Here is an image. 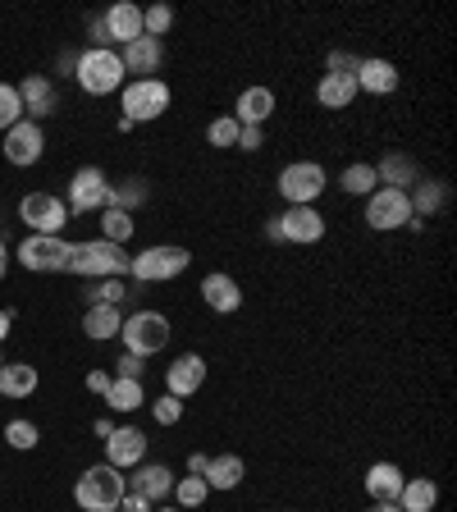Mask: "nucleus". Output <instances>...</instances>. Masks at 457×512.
Masks as SVG:
<instances>
[{"label": "nucleus", "mask_w": 457, "mask_h": 512, "mask_svg": "<svg viewBox=\"0 0 457 512\" xmlns=\"http://www.w3.org/2000/svg\"><path fill=\"white\" fill-rule=\"evenodd\" d=\"M128 494V476H119V467L101 462V467H87L74 485V503L83 512H119Z\"/></svg>", "instance_id": "f257e3e1"}, {"label": "nucleus", "mask_w": 457, "mask_h": 512, "mask_svg": "<svg viewBox=\"0 0 457 512\" xmlns=\"http://www.w3.org/2000/svg\"><path fill=\"white\" fill-rule=\"evenodd\" d=\"M69 275L83 279H119L128 275V252L119 243H106V238H87V243L69 247Z\"/></svg>", "instance_id": "f03ea898"}, {"label": "nucleus", "mask_w": 457, "mask_h": 512, "mask_svg": "<svg viewBox=\"0 0 457 512\" xmlns=\"http://www.w3.org/2000/svg\"><path fill=\"white\" fill-rule=\"evenodd\" d=\"M74 78L78 87H83L87 96H110V92H124L128 74H124V60H119V51H92L87 46L83 55H78L74 64Z\"/></svg>", "instance_id": "7ed1b4c3"}, {"label": "nucleus", "mask_w": 457, "mask_h": 512, "mask_svg": "<svg viewBox=\"0 0 457 512\" xmlns=\"http://www.w3.org/2000/svg\"><path fill=\"white\" fill-rule=\"evenodd\" d=\"M188 266H192V252L188 247H174V243H156V247H147V252L128 256L133 284H165V279H179Z\"/></svg>", "instance_id": "20e7f679"}, {"label": "nucleus", "mask_w": 457, "mask_h": 512, "mask_svg": "<svg viewBox=\"0 0 457 512\" xmlns=\"http://www.w3.org/2000/svg\"><path fill=\"white\" fill-rule=\"evenodd\" d=\"M170 101H174V92L165 78H133L119 92V106H124L128 124H151V119H160L170 110Z\"/></svg>", "instance_id": "39448f33"}, {"label": "nucleus", "mask_w": 457, "mask_h": 512, "mask_svg": "<svg viewBox=\"0 0 457 512\" xmlns=\"http://www.w3.org/2000/svg\"><path fill=\"white\" fill-rule=\"evenodd\" d=\"M325 183H330V174H325V165L320 160H293V165H284L275 179L279 197H284L288 206H311L325 192Z\"/></svg>", "instance_id": "423d86ee"}, {"label": "nucleus", "mask_w": 457, "mask_h": 512, "mask_svg": "<svg viewBox=\"0 0 457 512\" xmlns=\"http://www.w3.org/2000/svg\"><path fill=\"white\" fill-rule=\"evenodd\" d=\"M170 320L160 316V311H133V316L124 320V330H119V339H124V352H138V357H156V352L170 348Z\"/></svg>", "instance_id": "0eeeda50"}, {"label": "nucleus", "mask_w": 457, "mask_h": 512, "mask_svg": "<svg viewBox=\"0 0 457 512\" xmlns=\"http://www.w3.org/2000/svg\"><path fill=\"white\" fill-rule=\"evenodd\" d=\"M266 238L270 243H298V247H311L325 238V215L316 206H288L284 215L266 224Z\"/></svg>", "instance_id": "6e6552de"}, {"label": "nucleus", "mask_w": 457, "mask_h": 512, "mask_svg": "<svg viewBox=\"0 0 457 512\" xmlns=\"http://www.w3.org/2000/svg\"><path fill=\"white\" fill-rule=\"evenodd\" d=\"M69 247L74 243H64L60 234H28L14 256H19V266L32 270V275H60L69 266Z\"/></svg>", "instance_id": "1a4fd4ad"}, {"label": "nucleus", "mask_w": 457, "mask_h": 512, "mask_svg": "<svg viewBox=\"0 0 457 512\" xmlns=\"http://www.w3.org/2000/svg\"><path fill=\"white\" fill-rule=\"evenodd\" d=\"M69 215H87V211H106L110 206V179L101 165H83V170L69 179Z\"/></svg>", "instance_id": "9d476101"}, {"label": "nucleus", "mask_w": 457, "mask_h": 512, "mask_svg": "<svg viewBox=\"0 0 457 512\" xmlns=\"http://www.w3.org/2000/svg\"><path fill=\"white\" fill-rule=\"evenodd\" d=\"M412 220V202H407V192L398 188H375L366 197V224H371L375 234H394V229H407Z\"/></svg>", "instance_id": "9b49d317"}, {"label": "nucleus", "mask_w": 457, "mask_h": 512, "mask_svg": "<svg viewBox=\"0 0 457 512\" xmlns=\"http://www.w3.org/2000/svg\"><path fill=\"white\" fill-rule=\"evenodd\" d=\"M19 220L28 224V234H60L69 224V206L55 192H28L19 202Z\"/></svg>", "instance_id": "f8f14e48"}, {"label": "nucleus", "mask_w": 457, "mask_h": 512, "mask_svg": "<svg viewBox=\"0 0 457 512\" xmlns=\"http://www.w3.org/2000/svg\"><path fill=\"white\" fill-rule=\"evenodd\" d=\"M5 160H10V165H23V170H28V165H37V160L46 156V133H42V124H32L28 115L19 119V124L14 128H5Z\"/></svg>", "instance_id": "ddd939ff"}, {"label": "nucleus", "mask_w": 457, "mask_h": 512, "mask_svg": "<svg viewBox=\"0 0 457 512\" xmlns=\"http://www.w3.org/2000/svg\"><path fill=\"white\" fill-rule=\"evenodd\" d=\"M202 384H206V362L197 357V352H179V357L170 362V371H165V394L192 398Z\"/></svg>", "instance_id": "4468645a"}, {"label": "nucleus", "mask_w": 457, "mask_h": 512, "mask_svg": "<svg viewBox=\"0 0 457 512\" xmlns=\"http://www.w3.org/2000/svg\"><path fill=\"white\" fill-rule=\"evenodd\" d=\"M106 462L119 471L147 462V435H142L138 426H115V435L106 439Z\"/></svg>", "instance_id": "2eb2a0df"}, {"label": "nucleus", "mask_w": 457, "mask_h": 512, "mask_svg": "<svg viewBox=\"0 0 457 512\" xmlns=\"http://www.w3.org/2000/svg\"><path fill=\"white\" fill-rule=\"evenodd\" d=\"M403 485H407V476H403L398 462H371L366 476H362V490H366V499L371 503H398Z\"/></svg>", "instance_id": "dca6fc26"}, {"label": "nucleus", "mask_w": 457, "mask_h": 512, "mask_svg": "<svg viewBox=\"0 0 457 512\" xmlns=\"http://www.w3.org/2000/svg\"><path fill=\"white\" fill-rule=\"evenodd\" d=\"M128 490L142 494L147 503H160L174 494V471L165 467V462H138L133 467V476H128Z\"/></svg>", "instance_id": "f3484780"}, {"label": "nucleus", "mask_w": 457, "mask_h": 512, "mask_svg": "<svg viewBox=\"0 0 457 512\" xmlns=\"http://www.w3.org/2000/svg\"><path fill=\"white\" fill-rule=\"evenodd\" d=\"M202 302L215 311V316H234L243 307V288H238L234 275H224V270H211L202 279Z\"/></svg>", "instance_id": "a211bd4d"}, {"label": "nucleus", "mask_w": 457, "mask_h": 512, "mask_svg": "<svg viewBox=\"0 0 457 512\" xmlns=\"http://www.w3.org/2000/svg\"><path fill=\"white\" fill-rule=\"evenodd\" d=\"M119 60H124V74L156 78V69L165 64V42H156V37H138V42H128L124 51H119Z\"/></svg>", "instance_id": "6ab92c4d"}, {"label": "nucleus", "mask_w": 457, "mask_h": 512, "mask_svg": "<svg viewBox=\"0 0 457 512\" xmlns=\"http://www.w3.org/2000/svg\"><path fill=\"white\" fill-rule=\"evenodd\" d=\"M19 101H23V110H28V119L37 124V119H46V115H55V106H60V96H55V83L46 74H28L19 83Z\"/></svg>", "instance_id": "aec40b11"}, {"label": "nucleus", "mask_w": 457, "mask_h": 512, "mask_svg": "<svg viewBox=\"0 0 457 512\" xmlns=\"http://www.w3.org/2000/svg\"><path fill=\"white\" fill-rule=\"evenodd\" d=\"M101 19H106L110 46H128V42H138V37H142V10L133 5V0H115Z\"/></svg>", "instance_id": "412c9836"}, {"label": "nucleus", "mask_w": 457, "mask_h": 512, "mask_svg": "<svg viewBox=\"0 0 457 512\" xmlns=\"http://www.w3.org/2000/svg\"><path fill=\"white\" fill-rule=\"evenodd\" d=\"M357 92H371V96H389V92H398V69H394V60L366 55V60L357 64Z\"/></svg>", "instance_id": "4be33fe9"}, {"label": "nucleus", "mask_w": 457, "mask_h": 512, "mask_svg": "<svg viewBox=\"0 0 457 512\" xmlns=\"http://www.w3.org/2000/svg\"><path fill=\"white\" fill-rule=\"evenodd\" d=\"M375 179H380L384 188L407 192L412 183H421V170H416V160L407 156V151H384L380 165H375Z\"/></svg>", "instance_id": "5701e85b"}, {"label": "nucleus", "mask_w": 457, "mask_h": 512, "mask_svg": "<svg viewBox=\"0 0 457 512\" xmlns=\"http://www.w3.org/2000/svg\"><path fill=\"white\" fill-rule=\"evenodd\" d=\"M275 115V92L270 87H243L234 101V119L238 124H256V128H266V119Z\"/></svg>", "instance_id": "b1692460"}, {"label": "nucleus", "mask_w": 457, "mask_h": 512, "mask_svg": "<svg viewBox=\"0 0 457 512\" xmlns=\"http://www.w3.org/2000/svg\"><path fill=\"white\" fill-rule=\"evenodd\" d=\"M37 384H42L37 366H28V362H5V366H0V398L23 403V398L37 394Z\"/></svg>", "instance_id": "393cba45"}, {"label": "nucleus", "mask_w": 457, "mask_h": 512, "mask_svg": "<svg viewBox=\"0 0 457 512\" xmlns=\"http://www.w3.org/2000/svg\"><path fill=\"white\" fill-rule=\"evenodd\" d=\"M243 476H247V462L238 458V453H215L211 467H206V490L229 494L243 485Z\"/></svg>", "instance_id": "a878e982"}, {"label": "nucleus", "mask_w": 457, "mask_h": 512, "mask_svg": "<svg viewBox=\"0 0 457 512\" xmlns=\"http://www.w3.org/2000/svg\"><path fill=\"white\" fill-rule=\"evenodd\" d=\"M407 202H412V215H416V220H426V215H439V211H444V202H448V183H439V179L412 183Z\"/></svg>", "instance_id": "bb28decb"}, {"label": "nucleus", "mask_w": 457, "mask_h": 512, "mask_svg": "<svg viewBox=\"0 0 457 512\" xmlns=\"http://www.w3.org/2000/svg\"><path fill=\"white\" fill-rule=\"evenodd\" d=\"M316 101L325 110H348L357 101V78H339V74H320L316 83Z\"/></svg>", "instance_id": "cd10ccee"}, {"label": "nucleus", "mask_w": 457, "mask_h": 512, "mask_svg": "<svg viewBox=\"0 0 457 512\" xmlns=\"http://www.w3.org/2000/svg\"><path fill=\"white\" fill-rule=\"evenodd\" d=\"M119 330H124V316H119V307H87L83 316V334L92 343H106V339H119Z\"/></svg>", "instance_id": "c85d7f7f"}, {"label": "nucleus", "mask_w": 457, "mask_h": 512, "mask_svg": "<svg viewBox=\"0 0 457 512\" xmlns=\"http://www.w3.org/2000/svg\"><path fill=\"white\" fill-rule=\"evenodd\" d=\"M398 508L403 512H435L439 508V485L430 476H412L398 494Z\"/></svg>", "instance_id": "c756f323"}, {"label": "nucleus", "mask_w": 457, "mask_h": 512, "mask_svg": "<svg viewBox=\"0 0 457 512\" xmlns=\"http://www.w3.org/2000/svg\"><path fill=\"white\" fill-rule=\"evenodd\" d=\"M147 403V389H142V380H110L106 389V407L110 412H138V407Z\"/></svg>", "instance_id": "7c9ffc66"}, {"label": "nucleus", "mask_w": 457, "mask_h": 512, "mask_svg": "<svg viewBox=\"0 0 457 512\" xmlns=\"http://www.w3.org/2000/svg\"><path fill=\"white\" fill-rule=\"evenodd\" d=\"M133 229H138V220H133L128 211H115V206H106V211H101V238H106V243L124 247L128 238H133Z\"/></svg>", "instance_id": "2f4dec72"}, {"label": "nucleus", "mask_w": 457, "mask_h": 512, "mask_svg": "<svg viewBox=\"0 0 457 512\" xmlns=\"http://www.w3.org/2000/svg\"><path fill=\"white\" fill-rule=\"evenodd\" d=\"M147 202V179H124V183H110V206L115 211H138V206Z\"/></svg>", "instance_id": "473e14b6"}, {"label": "nucleus", "mask_w": 457, "mask_h": 512, "mask_svg": "<svg viewBox=\"0 0 457 512\" xmlns=\"http://www.w3.org/2000/svg\"><path fill=\"white\" fill-rule=\"evenodd\" d=\"M339 188L348 192V197H371V192L380 188V179H375V165H348V170L339 174Z\"/></svg>", "instance_id": "72a5a7b5"}, {"label": "nucleus", "mask_w": 457, "mask_h": 512, "mask_svg": "<svg viewBox=\"0 0 457 512\" xmlns=\"http://www.w3.org/2000/svg\"><path fill=\"white\" fill-rule=\"evenodd\" d=\"M83 298H87V307H101V302H106V307H119V302L128 298V288L119 284V279H92V284L83 288Z\"/></svg>", "instance_id": "f704fd0d"}, {"label": "nucleus", "mask_w": 457, "mask_h": 512, "mask_svg": "<svg viewBox=\"0 0 457 512\" xmlns=\"http://www.w3.org/2000/svg\"><path fill=\"white\" fill-rule=\"evenodd\" d=\"M206 480L202 476H183V480H174V503H179V508H202L206 503Z\"/></svg>", "instance_id": "c9c22d12"}, {"label": "nucleus", "mask_w": 457, "mask_h": 512, "mask_svg": "<svg viewBox=\"0 0 457 512\" xmlns=\"http://www.w3.org/2000/svg\"><path fill=\"white\" fill-rule=\"evenodd\" d=\"M5 444L19 448V453H32V448L42 444V430L32 426V421H10V426H5Z\"/></svg>", "instance_id": "e433bc0d"}, {"label": "nucleus", "mask_w": 457, "mask_h": 512, "mask_svg": "<svg viewBox=\"0 0 457 512\" xmlns=\"http://www.w3.org/2000/svg\"><path fill=\"white\" fill-rule=\"evenodd\" d=\"M174 28V10L170 5H151V10H142V37H165V32Z\"/></svg>", "instance_id": "4c0bfd02"}, {"label": "nucleus", "mask_w": 457, "mask_h": 512, "mask_svg": "<svg viewBox=\"0 0 457 512\" xmlns=\"http://www.w3.org/2000/svg\"><path fill=\"white\" fill-rule=\"evenodd\" d=\"M206 142L211 147H238V119L234 115H220L206 124Z\"/></svg>", "instance_id": "58836bf2"}, {"label": "nucleus", "mask_w": 457, "mask_h": 512, "mask_svg": "<svg viewBox=\"0 0 457 512\" xmlns=\"http://www.w3.org/2000/svg\"><path fill=\"white\" fill-rule=\"evenodd\" d=\"M23 119V101H19V87L10 83H0V133L5 128H14Z\"/></svg>", "instance_id": "ea45409f"}, {"label": "nucleus", "mask_w": 457, "mask_h": 512, "mask_svg": "<svg viewBox=\"0 0 457 512\" xmlns=\"http://www.w3.org/2000/svg\"><path fill=\"white\" fill-rule=\"evenodd\" d=\"M151 416H156L160 426H179V421H183V398L160 394L156 403H151Z\"/></svg>", "instance_id": "a19ab883"}, {"label": "nucleus", "mask_w": 457, "mask_h": 512, "mask_svg": "<svg viewBox=\"0 0 457 512\" xmlns=\"http://www.w3.org/2000/svg\"><path fill=\"white\" fill-rule=\"evenodd\" d=\"M357 55L352 51H330V60H325V74H339V78H357Z\"/></svg>", "instance_id": "79ce46f5"}, {"label": "nucleus", "mask_w": 457, "mask_h": 512, "mask_svg": "<svg viewBox=\"0 0 457 512\" xmlns=\"http://www.w3.org/2000/svg\"><path fill=\"white\" fill-rule=\"evenodd\" d=\"M119 380H142V371H147V357H138V352H119Z\"/></svg>", "instance_id": "37998d69"}, {"label": "nucleus", "mask_w": 457, "mask_h": 512, "mask_svg": "<svg viewBox=\"0 0 457 512\" xmlns=\"http://www.w3.org/2000/svg\"><path fill=\"white\" fill-rule=\"evenodd\" d=\"M238 147H243V151H261V147H266V128L238 124Z\"/></svg>", "instance_id": "c03bdc74"}, {"label": "nucleus", "mask_w": 457, "mask_h": 512, "mask_svg": "<svg viewBox=\"0 0 457 512\" xmlns=\"http://www.w3.org/2000/svg\"><path fill=\"white\" fill-rule=\"evenodd\" d=\"M110 380H115V375H110V371H87V389H92V394H101V398H106Z\"/></svg>", "instance_id": "a18cd8bd"}, {"label": "nucleus", "mask_w": 457, "mask_h": 512, "mask_svg": "<svg viewBox=\"0 0 457 512\" xmlns=\"http://www.w3.org/2000/svg\"><path fill=\"white\" fill-rule=\"evenodd\" d=\"M151 508H156V503H147L142 494H133V490L124 494V503H119V512H151Z\"/></svg>", "instance_id": "49530a36"}, {"label": "nucleus", "mask_w": 457, "mask_h": 512, "mask_svg": "<svg viewBox=\"0 0 457 512\" xmlns=\"http://www.w3.org/2000/svg\"><path fill=\"white\" fill-rule=\"evenodd\" d=\"M206 467H211V458H206V453H192V458H188V476H202L206 480Z\"/></svg>", "instance_id": "de8ad7c7"}, {"label": "nucleus", "mask_w": 457, "mask_h": 512, "mask_svg": "<svg viewBox=\"0 0 457 512\" xmlns=\"http://www.w3.org/2000/svg\"><path fill=\"white\" fill-rule=\"evenodd\" d=\"M96 439H110V435H115V421H110V416H96Z\"/></svg>", "instance_id": "09e8293b"}, {"label": "nucleus", "mask_w": 457, "mask_h": 512, "mask_svg": "<svg viewBox=\"0 0 457 512\" xmlns=\"http://www.w3.org/2000/svg\"><path fill=\"white\" fill-rule=\"evenodd\" d=\"M10 311H5V307H0V343H5V339H10Z\"/></svg>", "instance_id": "8fccbe9b"}, {"label": "nucleus", "mask_w": 457, "mask_h": 512, "mask_svg": "<svg viewBox=\"0 0 457 512\" xmlns=\"http://www.w3.org/2000/svg\"><path fill=\"white\" fill-rule=\"evenodd\" d=\"M5 270H10V247H5V238H0V279H5Z\"/></svg>", "instance_id": "3c124183"}, {"label": "nucleus", "mask_w": 457, "mask_h": 512, "mask_svg": "<svg viewBox=\"0 0 457 512\" xmlns=\"http://www.w3.org/2000/svg\"><path fill=\"white\" fill-rule=\"evenodd\" d=\"M366 512H403V508H398V503H371Z\"/></svg>", "instance_id": "603ef678"}, {"label": "nucleus", "mask_w": 457, "mask_h": 512, "mask_svg": "<svg viewBox=\"0 0 457 512\" xmlns=\"http://www.w3.org/2000/svg\"><path fill=\"white\" fill-rule=\"evenodd\" d=\"M151 512H179V508H151Z\"/></svg>", "instance_id": "864d4df0"}, {"label": "nucleus", "mask_w": 457, "mask_h": 512, "mask_svg": "<svg viewBox=\"0 0 457 512\" xmlns=\"http://www.w3.org/2000/svg\"><path fill=\"white\" fill-rule=\"evenodd\" d=\"M0 366H5V352H0Z\"/></svg>", "instance_id": "5fc2aeb1"}]
</instances>
